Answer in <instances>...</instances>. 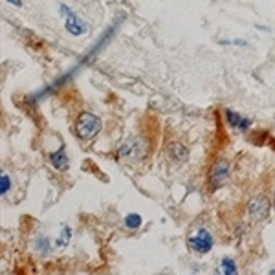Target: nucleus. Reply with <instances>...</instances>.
Listing matches in <instances>:
<instances>
[{
	"label": "nucleus",
	"mask_w": 275,
	"mask_h": 275,
	"mask_svg": "<svg viewBox=\"0 0 275 275\" xmlns=\"http://www.w3.org/2000/svg\"><path fill=\"white\" fill-rule=\"evenodd\" d=\"M33 246H35V251H37L39 255H43V257L50 255V253L53 251L52 239H50V237H46V235H37V237H35Z\"/></svg>",
	"instance_id": "nucleus-11"
},
{
	"label": "nucleus",
	"mask_w": 275,
	"mask_h": 275,
	"mask_svg": "<svg viewBox=\"0 0 275 275\" xmlns=\"http://www.w3.org/2000/svg\"><path fill=\"white\" fill-rule=\"evenodd\" d=\"M141 224H143V218H141V215H138V213H129V215L123 218V226H125L127 229H131V231L140 229Z\"/></svg>",
	"instance_id": "nucleus-13"
},
{
	"label": "nucleus",
	"mask_w": 275,
	"mask_h": 275,
	"mask_svg": "<svg viewBox=\"0 0 275 275\" xmlns=\"http://www.w3.org/2000/svg\"><path fill=\"white\" fill-rule=\"evenodd\" d=\"M273 209H275V193H273Z\"/></svg>",
	"instance_id": "nucleus-17"
},
{
	"label": "nucleus",
	"mask_w": 275,
	"mask_h": 275,
	"mask_svg": "<svg viewBox=\"0 0 275 275\" xmlns=\"http://www.w3.org/2000/svg\"><path fill=\"white\" fill-rule=\"evenodd\" d=\"M187 248L194 255H208L215 248V237L208 227H198L197 231L187 237Z\"/></svg>",
	"instance_id": "nucleus-3"
},
{
	"label": "nucleus",
	"mask_w": 275,
	"mask_h": 275,
	"mask_svg": "<svg viewBox=\"0 0 275 275\" xmlns=\"http://www.w3.org/2000/svg\"><path fill=\"white\" fill-rule=\"evenodd\" d=\"M103 129V123H101V117L96 116V114H92V112H81L75 121V132L81 140L85 141H90L94 140Z\"/></svg>",
	"instance_id": "nucleus-2"
},
{
	"label": "nucleus",
	"mask_w": 275,
	"mask_h": 275,
	"mask_svg": "<svg viewBox=\"0 0 275 275\" xmlns=\"http://www.w3.org/2000/svg\"><path fill=\"white\" fill-rule=\"evenodd\" d=\"M229 174H231V162L229 160H218L217 164L211 167L209 182H211L213 187H220L227 182Z\"/></svg>",
	"instance_id": "nucleus-6"
},
{
	"label": "nucleus",
	"mask_w": 275,
	"mask_h": 275,
	"mask_svg": "<svg viewBox=\"0 0 275 275\" xmlns=\"http://www.w3.org/2000/svg\"><path fill=\"white\" fill-rule=\"evenodd\" d=\"M72 227L70 226H63L61 227V231H59V235L55 237V246L59 248H66L68 244H70V241H72Z\"/></svg>",
	"instance_id": "nucleus-12"
},
{
	"label": "nucleus",
	"mask_w": 275,
	"mask_h": 275,
	"mask_svg": "<svg viewBox=\"0 0 275 275\" xmlns=\"http://www.w3.org/2000/svg\"><path fill=\"white\" fill-rule=\"evenodd\" d=\"M145 152V145L141 140L138 138H131V140H127L121 143V147L117 149V156L121 160H127V162H136V160H140Z\"/></svg>",
	"instance_id": "nucleus-5"
},
{
	"label": "nucleus",
	"mask_w": 275,
	"mask_h": 275,
	"mask_svg": "<svg viewBox=\"0 0 275 275\" xmlns=\"http://www.w3.org/2000/svg\"><path fill=\"white\" fill-rule=\"evenodd\" d=\"M167 156L173 160L174 164H183L189 160V149L182 143H171L167 147Z\"/></svg>",
	"instance_id": "nucleus-9"
},
{
	"label": "nucleus",
	"mask_w": 275,
	"mask_h": 275,
	"mask_svg": "<svg viewBox=\"0 0 275 275\" xmlns=\"http://www.w3.org/2000/svg\"><path fill=\"white\" fill-rule=\"evenodd\" d=\"M268 275H275V266H271L270 271H268Z\"/></svg>",
	"instance_id": "nucleus-16"
},
{
	"label": "nucleus",
	"mask_w": 275,
	"mask_h": 275,
	"mask_svg": "<svg viewBox=\"0 0 275 275\" xmlns=\"http://www.w3.org/2000/svg\"><path fill=\"white\" fill-rule=\"evenodd\" d=\"M224 116H226L227 125L231 127L233 131L248 132L251 129V120H250V117L242 116L241 112L233 110V108H226V110H224Z\"/></svg>",
	"instance_id": "nucleus-7"
},
{
	"label": "nucleus",
	"mask_w": 275,
	"mask_h": 275,
	"mask_svg": "<svg viewBox=\"0 0 275 275\" xmlns=\"http://www.w3.org/2000/svg\"><path fill=\"white\" fill-rule=\"evenodd\" d=\"M50 164H52L53 169L59 171V173L68 171V167H70V156H68L66 145H61L57 150L50 152Z\"/></svg>",
	"instance_id": "nucleus-8"
},
{
	"label": "nucleus",
	"mask_w": 275,
	"mask_h": 275,
	"mask_svg": "<svg viewBox=\"0 0 275 275\" xmlns=\"http://www.w3.org/2000/svg\"><path fill=\"white\" fill-rule=\"evenodd\" d=\"M59 15L63 17V26L68 35H72V37H83V35L88 33V22L83 19L81 15L75 13L70 6L59 4Z\"/></svg>",
	"instance_id": "nucleus-1"
},
{
	"label": "nucleus",
	"mask_w": 275,
	"mask_h": 275,
	"mask_svg": "<svg viewBox=\"0 0 275 275\" xmlns=\"http://www.w3.org/2000/svg\"><path fill=\"white\" fill-rule=\"evenodd\" d=\"M217 275H239V264L233 257L224 255L217 264Z\"/></svg>",
	"instance_id": "nucleus-10"
},
{
	"label": "nucleus",
	"mask_w": 275,
	"mask_h": 275,
	"mask_svg": "<svg viewBox=\"0 0 275 275\" xmlns=\"http://www.w3.org/2000/svg\"><path fill=\"white\" fill-rule=\"evenodd\" d=\"M11 189H13V180H11L10 174L2 173L0 174V194L2 197H8L11 193Z\"/></svg>",
	"instance_id": "nucleus-14"
},
{
	"label": "nucleus",
	"mask_w": 275,
	"mask_h": 275,
	"mask_svg": "<svg viewBox=\"0 0 275 275\" xmlns=\"http://www.w3.org/2000/svg\"><path fill=\"white\" fill-rule=\"evenodd\" d=\"M8 4L15 6V8H22V0H6Z\"/></svg>",
	"instance_id": "nucleus-15"
},
{
	"label": "nucleus",
	"mask_w": 275,
	"mask_h": 275,
	"mask_svg": "<svg viewBox=\"0 0 275 275\" xmlns=\"http://www.w3.org/2000/svg\"><path fill=\"white\" fill-rule=\"evenodd\" d=\"M270 209H271L270 198L262 193L255 194V197L250 200V204H248V215H250V220L251 222H262V220L268 218Z\"/></svg>",
	"instance_id": "nucleus-4"
}]
</instances>
